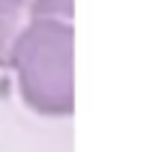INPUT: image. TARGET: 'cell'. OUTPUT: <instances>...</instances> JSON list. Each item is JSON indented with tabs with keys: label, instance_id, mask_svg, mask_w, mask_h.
Listing matches in <instances>:
<instances>
[{
	"label": "cell",
	"instance_id": "cell-1",
	"mask_svg": "<svg viewBox=\"0 0 155 152\" xmlns=\"http://www.w3.org/2000/svg\"><path fill=\"white\" fill-rule=\"evenodd\" d=\"M11 67L18 75L23 103L41 116H70L75 108L72 26L31 21L13 47Z\"/></svg>",
	"mask_w": 155,
	"mask_h": 152
},
{
	"label": "cell",
	"instance_id": "cell-3",
	"mask_svg": "<svg viewBox=\"0 0 155 152\" xmlns=\"http://www.w3.org/2000/svg\"><path fill=\"white\" fill-rule=\"evenodd\" d=\"M72 18V0H31V21H65Z\"/></svg>",
	"mask_w": 155,
	"mask_h": 152
},
{
	"label": "cell",
	"instance_id": "cell-2",
	"mask_svg": "<svg viewBox=\"0 0 155 152\" xmlns=\"http://www.w3.org/2000/svg\"><path fill=\"white\" fill-rule=\"evenodd\" d=\"M31 23V0H0V67H11L13 47Z\"/></svg>",
	"mask_w": 155,
	"mask_h": 152
}]
</instances>
